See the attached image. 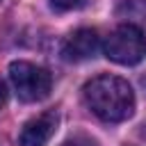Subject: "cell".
Returning a JSON list of instances; mask_svg holds the SVG:
<instances>
[{"instance_id":"cell-1","label":"cell","mask_w":146,"mask_h":146,"mask_svg":"<svg viewBox=\"0 0 146 146\" xmlns=\"http://www.w3.org/2000/svg\"><path fill=\"white\" fill-rule=\"evenodd\" d=\"M87 107L107 123H119L132 116L135 112V94L128 80L119 75H96L82 89Z\"/></svg>"},{"instance_id":"cell-2","label":"cell","mask_w":146,"mask_h":146,"mask_svg":"<svg viewBox=\"0 0 146 146\" xmlns=\"http://www.w3.org/2000/svg\"><path fill=\"white\" fill-rule=\"evenodd\" d=\"M105 57L123 64V66H135L146 57V36L141 32V27L137 25H119L103 43Z\"/></svg>"},{"instance_id":"cell-3","label":"cell","mask_w":146,"mask_h":146,"mask_svg":"<svg viewBox=\"0 0 146 146\" xmlns=\"http://www.w3.org/2000/svg\"><path fill=\"white\" fill-rule=\"evenodd\" d=\"M9 80L16 89V96L25 103L43 100L52 87L50 73L36 64H30V62H11L9 64Z\"/></svg>"},{"instance_id":"cell-4","label":"cell","mask_w":146,"mask_h":146,"mask_svg":"<svg viewBox=\"0 0 146 146\" xmlns=\"http://www.w3.org/2000/svg\"><path fill=\"white\" fill-rule=\"evenodd\" d=\"M57 123H59V116L52 110L36 114L34 119H30L23 125V130L18 135V146H46L50 141V137L55 135Z\"/></svg>"},{"instance_id":"cell-5","label":"cell","mask_w":146,"mask_h":146,"mask_svg":"<svg viewBox=\"0 0 146 146\" xmlns=\"http://www.w3.org/2000/svg\"><path fill=\"white\" fill-rule=\"evenodd\" d=\"M98 46H100L98 32L91 27H80L71 36H66V41L62 46V57L66 62H84L98 52Z\"/></svg>"},{"instance_id":"cell-6","label":"cell","mask_w":146,"mask_h":146,"mask_svg":"<svg viewBox=\"0 0 146 146\" xmlns=\"http://www.w3.org/2000/svg\"><path fill=\"white\" fill-rule=\"evenodd\" d=\"M62 146H98V141H96V139H91V137H84V135H78V137H73V139H68V141H64Z\"/></svg>"},{"instance_id":"cell-7","label":"cell","mask_w":146,"mask_h":146,"mask_svg":"<svg viewBox=\"0 0 146 146\" xmlns=\"http://www.w3.org/2000/svg\"><path fill=\"white\" fill-rule=\"evenodd\" d=\"M50 2H52V7H55V9L66 11V9H75V7H80L84 0H50Z\"/></svg>"},{"instance_id":"cell-8","label":"cell","mask_w":146,"mask_h":146,"mask_svg":"<svg viewBox=\"0 0 146 146\" xmlns=\"http://www.w3.org/2000/svg\"><path fill=\"white\" fill-rule=\"evenodd\" d=\"M5 100H7V89H5V84L0 82V107L5 105Z\"/></svg>"}]
</instances>
